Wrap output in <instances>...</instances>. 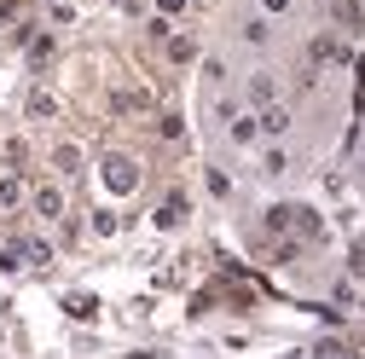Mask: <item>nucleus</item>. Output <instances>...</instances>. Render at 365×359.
I'll list each match as a JSON object with an SVG mask.
<instances>
[{"label":"nucleus","instance_id":"obj_1","mask_svg":"<svg viewBox=\"0 0 365 359\" xmlns=\"http://www.w3.org/2000/svg\"><path fill=\"white\" fill-rule=\"evenodd\" d=\"M105 192H116V197H128L133 186H140V162H133V157H105Z\"/></svg>","mask_w":365,"mask_h":359},{"label":"nucleus","instance_id":"obj_2","mask_svg":"<svg viewBox=\"0 0 365 359\" xmlns=\"http://www.w3.org/2000/svg\"><path fill=\"white\" fill-rule=\"evenodd\" d=\"M35 214L41 220H58L64 214V192L58 186H35Z\"/></svg>","mask_w":365,"mask_h":359},{"label":"nucleus","instance_id":"obj_3","mask_svg":"<svg viewBox=\"0 0 365 359\" xmlns=\"http://www.w3.org/2000/svg\"><path fill=\"white\" fill-rule=\"evenodd\" d=\"M157 6H163V12H180V6H186V0H157Z\"/></svg>","mask_w":365,"mask_h":359}]
</instances>
